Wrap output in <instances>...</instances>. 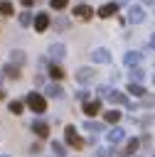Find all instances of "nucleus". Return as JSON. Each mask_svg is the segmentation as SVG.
<instances>
[{
    "label": "nucleus",
    "instance_id": "2eb2a0df",
    "mask_svg": "<svg viewBox=\"0 0 155 157\" xmlns=\"http://www.w3.org/2000/svg\"><path fill=\"white\" fill-rule=\"evenodd\" d=\"M81 105H84V113H86V115H96V113L101 110V98H93V101H84Z\"/></svg>",
    "mask_w": 155,
    "mask_h": 157
},
{
    "label": "nucleus",
    "instance_id": "f704fd0d",
    "mask_svg": "<svg viewBox=\"0 0 155 157\" xmlns=\"http://www.w3.org/2000/svg\"><path fill=\"white\" fill-rule=\"evenodd\" d=\"M150 47H153V49H155V34H153V37H150Z\"/></svg>",
    "mask_w": 155,
    "mask_h": 157
},
{
    "label": "nucleus",
    "instance_id": "0eeeda50",
    "mask_svg": "<svg viewBox=\"0 0 155 157\" xmlns=\"http://www.w3.org/2000/svg\"><path fill=\"white\" fill-rule=\"evenodd\" d=\"M91 61H96V64H108V61H111V52L103 49V47H98V49L91 52Z\"/></svg>",
    "mask_w": 155,
    "mask_h": 157
},
{
    "label": "nucleus",
    "instance_id": "393cba45",
    "mask_svg": "<svg viewBox=\"0 0 155 157\" xmlns=\"http://www.w3.org/2000/svg\"><path fill=\"white\" fill-rule=\"evenodd\" d=\"M12 64H17V66H22L25 61H27V56H25V52H12Z\"/></svg>",
    "mask_w": 155,
    "mask_h": 157
},
{
    "label": "nucleus",
    "instance_id": "72a5a7b5",
    "mask_svg": "<svg viewBox=\"0 0 155 157\" xmlns=\"http://www.w3.org/2000/svg\"><path fill=\"white\" fill-rule=\"evenodd\" d=\"M93 157H106V152H103V150H98V152H96Z\"/></svg>",
    "mask_w": 155,
    "mask_h": 157
},
{
    "label": "nucleus",
    "instance_id": "20e7f679",
    "mask_svg": "<svg viewBox=\"0 0 155 157\" xmlns=\"http://www.w3.org/2000/svg\"><path fill=\"white\" fill-rule=\"evenodd\" d=\"M64 137H66V142H69L74 150H81V147H84V140L76 135V128H74V125H66V128H64Z\"/></svg>",
    "mask_w": 155,
    "mask_h": 157
},
{
    "label": "nucleus",
    "instance_id": "7ed1b4c3",
    "mask_svg": "<svg viewBox=\"0 0 155 157\" xmlns=\"http://www.w3.org/2000/svg\"><path fill=\"white\" fill-rule=\"evenodd\" d=\"M64 56H66V47H64L62 42L49 44V49H47V59H49V61H59V59H64Z\"/></svg>",
    "mask_w": 155,
    "mask_h": 157
},
{
    "label": "nucleus",
    "instance_id": "9d476101",
    "mask_svg": "<svg viewBox=\"0 0 155 157\" xmlns=\"http://www.w3.org/2000/svg\"><path fill=\"white\" fill-rule=\"evenodd\" d=\"M93 76H96V71H93V69H84V66H81V69L76 71V81H79V83H84V86H86V83H91V81H93Z\"/></svg>",
    "mask_w": 155,
    "mask_h": 157
},
{
    "label": "nucleus",
    "instance_id": "ddd939ff",
    "mask_svg": "<svg viewBox=\"0 0 155 157\" xmlns=\"http://www.w3.org/2000/svg\"><path fill=\"white\" fill-rule=\"evenodd\" d=\"M32 25H34V29H37V32H44V29L49 27V15H47V12L34 15V22H32Z\"/></svg>",
    "mask_w": 155,
    "mask_h": 157
},
{
    "label": "nucleus",
    "instance_id": "9b49d317",
    "mask_svg": "<svg viewBox=\"0 0 155 157\" xmlns=\"http://www.w3.org/2000/svg\"><path fill=\"white\" fill-rule=\"evenodd\" d=\"M30 128H32V132H34L37 137H47V135H49V125H47L44 120H39V118H37Z\"/></svg>",
    "mask_w": 155,
    "mask_h": 157
},
{
    "label": "nucleus",
    "instance_id": "412c9836",
    "mask_svg": "<svg viewBox=\"0 0 155 157\" xmlns=\"http://www.w3.org/2000/svg\"><path fill=\"white\" fill-rule=\"evenodd\" d=\"M47 93H49L52 98H62V96H64V88H62L59 83H52V86H47Z\"/></svg>",
    "mask_w": 155,
    "mask_h": 157
},
{
    "label": "nucleus",
    "instance_id": "5701e85b",
    "mask_svg": "<svg viewBox=\"0 0 155 157\" xmlns=\"http://www.w3.org/2000/svg\"><path fill=\"white\" fill-rule=\"evenodd\" d=\"M143 78H145V71L138 69V66H130V81H138V83H140Z\"/></svg>",
    "mask_w": 155,
    "mask_h": 157
},
{
    "label": "nucleus",
    "instance_id": "aec40b11",
    "mask_svg": "<svg viewBox=\"0 0 155 157\" xmlns=\"http://www.w3.org/2000/svg\"><path fill=\"white\" fill-rule=\"evenodd\" d=\"M103 120L111 123V125H116V123L121 120V110H106V113H103Z\"/></svg>",
    "mask_w": 155,
    "mask_h": 157
},
{
    "label": "nucleus",
    "instance_id": "2f4dec72",
    "mask_svg": "<svg viewBox=\"0 0 155 157\" xmlns=\"http://www.w3.org/2000/svg\"><path fill=\"white\" fill-rule=\"evenodd\" d=\"M30 152H32V155H39L42 147H39V145H30Z\"/></svg>",
    "mask_w": 155,
    "mask_h": 157
},
{
    "label": "nucleus",
    "instance_id": "7c9ffc66",
    "mask_svg": "<svg viewBox=\"0 0 155 157\" xmlns=\"http://www.w3.org/2000/svg\"><path fill=\"white\" fill-rule=\"evenodd\" d=\"M76 98H79L81 103H84V101H89V91H86V88H84V91H79V93H76Z\"/></svg>",
    "mask_w": 155,
    "mask_h": 157
},
{
    "label": "nucleus",
    "instance_id": "dca6fc26",
    "mask_svg": "<svg viewBox=\"0 0 155 157\" xmlns=\"http://www.w3.org/2000/svg\"><path fill=\"white\" fill-rule=\"evenodd\" d=\"M125 91H128L130 96H138V98H143V96L148 93V91H145V86H143V83H138V81H130Z\"/></svg>",
    "mask_w": 155,
    "mask_h": 157
},
{
    "label": "nucleus",
    "instance_id": "39448f33",
    "mask_svg": "<svg viewBox=\"0 0 155 157\" xmlns=\"http://www.w3.org/2000/svg\"><path fill=\"white\" fill-rule=\"evenodd\" d=\"M138 147H140V140L138 137H130V140H125V145L121 147V157H133L135 152H138Z\"/></svg>",
    "mask_w": 155,
    "mask_h": 157
},
{
    "label": "nucleus",
    "instance_id": "4468645a",
    "mask_svg": "<svg viewBox=\"0 0 155 157\" xmlns=\"http://www.w3.org/2000/svg\"><path fill=\"white\" fill-rule=\"evenodd\" d=\"M47 74H49L54 81H62V78L66 76V74H64V69H62L57 61H49V66H47Z\"/></svg>",
    "mask_w": 155,
    "mask_h": 157
},
{
    "label": "nucleus",
    "instance_id": "4c0bfd02",
    "mask_svg": "<svg viewBox=\"0 0 155 157\" xmlns=\"http://www.w3.org/2000/svg\"><path fill=\"white\" fill-rule=\"evenodd\" d=\"M0 157H10V155H0Z\"/></svg>",
    "mask_w": 155,
    "mask_h": 157
},
{
    "label": "nucleus",
    "instance_id": "c9c22d12",
    "mask_svg": "<svg viewBox=\"0 0 155 157\" xmlns=\"http://www.w3.org/2000/svg\"><path fill=\"white\" fill-rule=\"evenodd\" d=\"M116 2H118V5H121V2H123V5H125V2H128V0H116Z\"/></svg>",
    "mask_w": 155,
    "mask_h": 157
},
{
    "label": "nucleus",
    "instance_id": "1a4fd4ad",
    "mask_svg": "<svg viewBox=\"0 0 155 157\" xmlns=\"http://www.w3.org/2000/svg\"><path fill=\"white\" fill-rule=\"evenodd\" d=\"M143 61V54L140 52H125L123 54V66H138Z\"/></svg>",
    "mask_w": 155,
    "mask_h": 157
},
{
    "label": "nucleus",
    "instance_id": "473e14b6",
    "mask_svg": "<svg viewBox=\"0 0 155 157\" xmlns=\"http://www.w3.org/2000/svg\"><path fill=\"white\" fill-rule=\"evenodd\" d=\"M20 2H22V7H32L34 5V0H20Z\"/></svg>",
    "mask_w": 155,
    "mask_h": 157
},
{
    "label": "nucleus",
    "instance_id": "b1692460",
    "mask_svg": "<svg viewBox=\"0 0 155 157\" xmlns=\"http://www.w3.org/2000/svg\"><path fill=\"white\" fill-rule=\"evenodd\" d=\"M84 130H89V132H98V130H103V123H93V120H86V123H84Z\"/></svg>",
    "mask_w": 155,
    "mask_h": 157
},
{
    "label": "nucleus",
    "instance_id": "e433bc0d",
    "mask_svg": "<svg viewBox=\"0 0 155 157\" xmlns=\"http://www.w3.org/2000/svg\"><path fill=\"white\" fill-rule=\"evenodd\" d=\"M143 2H145V5H150V2H153V0H143Z\"/></svg>",
    "mask_w": 155,
    "mask_h": 157
},
{
    "label": "nucleus",
    "instance_id": "cd10ccee",
    "mask_svg": "<svg viewBox=\"0 0 155 157\" xmlns=\"http://www.w3.org/2000/svg\"><path fill=\"white\" fill-rule=\"evenodd\" d=\"M66 5H69V0H52V7L54 10H64Z\"/></svg>",
    "mask_w": 155,
    "mask_h": 157
},
{
    "label": "nucleus",
    "instance_id": "a878e982",
    "mask_svg": "<svg viewBox=\"0 0 155 157\" xmlns=\"http://www.w3.org/2000/svg\"><path fill=\"white\" fill-rule=\"evenodd\" d=\"M52 152H54V155H59V157H64V152H66V147H64V145H62L59 140H54V142H52Z\"/></svg>",
    "mask_w": 155,
    "mask_h": 157
},
{
    "label": "nucleus",
    "instance_id": "c756f323",
    "mask_svg": "<svg viewBox=\"0 0 155 157\" xmlns=\"http://www.w3.org/2000/svg\"><path fill=\"white\" fill-rule=\"evenodd\" d=\"M66 27H69V20H64V17L57 20V29H66Z\"/></svg>",
    "mask_w": 155,
    "mask_h": 157
},
{
    "label": "nucleus",
    "instance_id": "f03ea898",
    "mask_svg": "<svg viewBox=\"0 0 155 157\" xmlns=\"http://www.w3.org/2000/svg\"><path fill=\"white\" fill-rule=\"evenodd\" d=\"M98 96H101V98H106V101H111V103H123V105H128V98H125V93H123V91H116V88L101 86V88H98Z\"/></svg>",
    "mask_w": 155,
    "mask_h": 157
},
{
    "label": "nucleus",
    "instance_id": "c85d7f7f",
    "mask_svg": "<svg viewBox=\"0 0 155 157\" xmlns=\"http://www.w3.org/2000/svg\"><path fill=\"white\" fill-rule=\"evenodd\" d=\"M143 105H145V108L155 105V98H153V96H143Z\"/></svg>",
    "mask_w": 155,
    "mask_h": 157
},
{
    "label": "nucleus",
    "instance_id": "bb28decb",
    "mask_svg": "<svg viewBox=\"0 0 155 157\" xmlns=\"http://www.w3.org/2000/svg\"><path fill=\"white\" fill-rule=\"evenodd\" d=\"M10 113L20 115V113H22V103H20V101H12V103H10Z\"/></svg>",
    "mask_w": 155,
    "mask_h": 157
},
{
    "label": "nucleus",
    "instance_id": "f8f14e48",
    "mask_svg": "<svg viewBox=\"0 0 155 157\" xmlns=\"http://www.w3.org/2000/svg\"><path fill=\"white\" fill-rule=\"evenodd\" d=\"M74 15H76L79 20H84V22H89V20L93 17V10H91L89 5H76V7H74Z\"/></svg>",
    "mask_w": 155,
    "mask_h": 157
},
{
    "label": "nucleus",
    "instance_id": "6ab92c4d",
    "mask_svg": "<svg viewBox=\"0 0 155 157\" xmlns=\"http://www.w3.org/2000/svg\"><path fill=\"white\" fill-rule=\"evenodd\" d=\"M2 74H5L7 78H17V76H20V66H17V64H5Z\"/></svg>",
    "mask_w": 155,
    "mask_h": 157
},
{
    "label": "nucleus",
    "instance_id": "4be33fe9",
    "mask_svg": "<svg viewBox=\"0 0 155 157\" xmlns=\"http://www.w3.org/2000/svg\"><path fill=\"white\" fill-rule=\"evenodd\" d=\"M0 15H2V17H10V15H15V10H12V2H7V0H0Z\"/></svg>",
    "mask_w": 155,
    "mask_h": 157
},
{
    "label": "nucleus",
    "instance_id": "f257e3e1",
    "mask_svg": "<svg viewBox=\"0 0 155 157\" xmlns=\"http://www.w3.org/2000/svg\"><path fill=\"white\" fill-rule=\"evenodd\" d=\"M25 103H27V108H30L32 113H44V110H47V98H44L42 93H37V91L27 93V96H25Z\"/></svg>",
    "mask_w": 155,
    "mask_h": 157
},
{
    "label": "nucleus",
    "instance_id": "f3484780",
    "mask_svg": "<svg viewBox=\"0 0 155 157\" xmlns=\"http://www.w3.org/2000/svg\"><path fill=\"white\" fill-rule=\"evenodd\" d=\"M123 137H125V132H123L121 128H111V130L106 132V140L113 142V145H116V142H123Z\"/></svg>",
    "mask_w": 155,
    "mask_h": 157
},
{
    "label": "nucleus",
    "instance_id": "a211bd4d",
    "mask_svg": "<svg viewBox=\"0 0 155 157\" xmlns=\"http://www.w3.org/2000/svg\"><path fill=\"white\" fill-rule=\"evenodd\" d=\"M17 22H20V27H30V25H32V22H34V15H32V12H27V10H25V12H22V15H17Z\"/></svg>",
    "mask_w": 155,
    "mask_h": 157
},
{
    "label": "nucleus",
    "instance_id": "6e6552de",
    "mask_svg": "<svg viewBox=\"0 0 155 157\" xmlns=\"http://www.w3.org/2000/svg\"><path fill=\"white\" fill-rule=\"evenodd\" d=\"M116 12H118V2H106V5L98 7V17H101V20H108V17H113Z\"/></svg>",
    "mask_w": 155,
    "mask_h": 157
},
{
    "label": "nucleus",
    "instance_id": "423d86ee",
    "mask_svg": "<svg viewBox=\"0 0 155 157\" xmlns=\"http://www.w3.org/2000/svg\"><path fill=\"white\" fill-rule=\"evenodd\" d=\"M130 25H140L143 20H145V10L140 7V5H133L130 10H128V17H125Z\"/></svg>",
    "mask_w": 155,
    "mask_h": 157
}]
</instances>
